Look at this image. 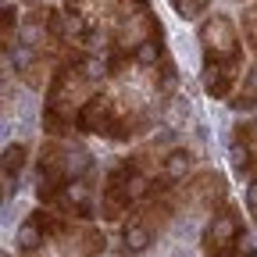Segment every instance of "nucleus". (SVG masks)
<instances>
[{
	"instance_id": "1",
	"label": "nucleus",
	"mask_w": 257,
	"mask_h": 257,
	"mask_svg": "<svg viewBox=\"0 0 257 257\" xmlns=\"http://www.w3.org/2000/svg\"><path fill=\"white\" fill-rule=\"evenodd\" d=\"M200 43H204V61H221V64H232V68H243V43L229 15H211L200 25Z\"/></svg>"
},
{
	"instance_id": "2",
	"label": "nucleus",
	"mask_w": 257,
	"mask_h": 257,
	"mask_svg": "<svg viewBox=\"0 0 257 257\" xmlns=\"http://www.w3.org/2000/svg\"><path fill=\"white\" fill-rule=\"evenodd\" d=\"M243 239V214L236 207H221L204 229V257H229L232 246Z\"/></svg>"
},
{
	"instance_id": "3",
	"label": "nucleus",
	"mask_w": 257,
	"mask_h": 257,
	"mask_svg": "<svg viewBox=\"0 0 257 257\" xmlns=\"http://www.w3.org/2000/svg\"><path fill=\"white\" fill-rule=\"evenodd\" d=\"M225 175L218 172H200L193 175L186 186H179V204H197L204 211H214L218 204H225Z\"/></svg>"
},
{
	"instance_id": "4",
	"label": "nucleus",
	"mask_w": 257,
	"mask_h": 257,
	"mask_svg": "<svg viewBox=\"0 0 257 257\" xmlns=\"http://www.w3.org/2000/svg\"><path fill=\"white\" fill-rule=\"evenodd\" d=\"M64 218H79V221H89L93 218V186L89 179H75L68 182V189L61 193V200L54 204Z\"/></svg>"
},
{
	"instance_id": "5",
	"label": "nucleus",
	"mask_w": 257,
	"mask_h": 257,
	"mask_svg": "<svg viewBox=\"0 0 257 257\" xmlns=\"http://www.w3.org/2000/svg\"><path fill=\"white\" fill-rule=\"evenodd\" d=\"M239 68L232 64H221V61H204V89L214 96V100H225L232 96V82H236Z\"/></svg>"
},
{
	"instance_id": "6",
	"label": "nucleus",
	"mask_w": 257,
	"mask_h": 257,
	"mask_svg": "<svg viewBox=\"0 0 257 257\" xmlns=\"http://www.w3.org/2000/svg\"><path fill=\"white\" fill-rule=\"evenodd\" d=\"M121 239H125V257H133V253H143L154 239V232L147 229V225H140L136 218H128L121 225Z\"/></svg>"
},
{
	"instance_id": "7",
	"label": "nucleus",
	"mask_w": 257,
	"mask_h": 257,
	"mask_svg": "<svg viewBox=\"0 0 257 257\" xmlns=\"http://www.w3.org/2000/svg\"><path fill=\"white\" fill-rule=\"evenodd\" d=\"M189 165H193L189 150H168L165 161H161V175H165L168 182H182L186 172H189Z\"/></svg>"
},
{
	"instance_id": "8",
	"label": "nucleus",
	"mask_w": 257,
	"mask_h": 257,
	"mask_svg": "<svg viewBox=\"0 0 257 257\" xmlns=\"http://www.w3.org/2000/svg\"><path fill=\"white\" fill-rule=\"evenodd\" d=\"M154 86H157V96H172L175 86H179V68H175V61L168 54L161 57V64L154 68Z\"/></svg>"
},
{
	"instance_id": "9",
	"label": "nucleus",
	"mask_w": 257,
	"mask_h": 257,
	"mask_svg": "<svg viewBox=\"0 0 257 257\" xmlns=\"http://www.w3.org/2000/svg\"><path fill=\"white\" fill-rule=\"evenodd\" d=\"M72 243H75V253H79V257H100L104 246H107L104 232H96V229H82V232H75Z\"/></svg>"
},
{
	"instance_id": "10",
	"label": "nucleus",
	"mask_w": 257,
	"mask_h": 257,
	"mask_svg": "<svg viewBox=\"0 0 257 257\" xmlns=\"http://www.w3.org/2000/svg\"><path fill=\"white\" fill-rule=\"evenodd\" d=\"M47 243V236H43V229H40V225L36 221H22V229H18V246L25 250V253H36L40 246Z\"/></svg>"
},
{
	"instance_id": "11",
	"label": "nucleus",
	"mask_w": 257,
	"mask_h": 257,
	"mask_svg": "<svg viewBox=\"0 0 257 257\" xmlns=\"http://www.w3.org/2000/svg\"><path fill=\"white\" fill-rule=\"evenodd\" d=\"M25 154H29L25 143H11L4 150V179H18V172L25 168Z\"/></svg>"
},
{
	"instance_id": "12",
	"label": "nucleus",
	"mask_w": 257,
	"mask_h": 257,
	"mask_svg": "<svg viewBox=\"0 0 257 257\" xmlns=\"http://www.w3.org/2000/svg\"><path fill=\"white\" fill-rule=\"evenodd\" d=\"M15 29H18V11L8 4L4 11H0V40H4V54H11V47H15Z\"/></svg>"
},
{
	"instance_id": "13",
	"label": "nucleus",
	"mask_w": 257,
	"mask_h": 257,
	"mask_svg": "<svg viewBox=\"0 0 257 257\" xmlns=\"http://www.w3.org/2000/svg\"><path fill=\"white\" fill-rule=\"evenodd\" d=\"M207 4H211V0H172V8H175L182 18H197V15H204Z\"/></svg>"
},
{
	"instance_id": "14",
	"label": "nucleus",
	"mask_w": 257,
	"mask_h": 257,
	"mask_svg": "<svg viewBox=\"0 0 257 257\" xmlns=\"http://www.w3.org/2000/svg\"><path fill=\"white\" fill-rule=\"evenodd\" d=\"M243 32H246V43L257 50V4H250L243 11Z\"/></svg>"
},
{
	"instance_id": "15",
	"label": "nucleus",
	"mask_w": 257,
	"mask_h": 257,
	"mask_svg": "<svg viewBox=\"0 0 257 257\" xmlns=\"http://www.w3.org/2000/svg\"><path fill=\"white\" fill-rule=\"evenodd\" d=\"M229 257H257V243H253V239L243 232V239L232 246V253H229Z\"/></svg>"
},
{
	"instance_id": "16",
	"label": "nucleus",
	"mask_w": 257,
	"mask_h": 257,
	"mask_svg": "<svg viewBox=\"0 0 257 257\" xmlns=\"http://www.w3.org/2000/svg\"><path fill=\"white\" fill-rule=\"evenodd\" d=\"M246 207H250V214L257 218V179H253L250 189H246Z\"/></svg>"
},
{
	"instance_id": "17",
	"label": "nucleus",
	"mask_w": 257,
	"mask_h": 257,
	"mask_svg": "<svg viewBox=\"0 0 257 257\" xmlns=\"http://www.w3.org/2000/svg\"><path fill=\"white\" fill-rule=\"evenodd\" d=\"M25 4H40V0H25Z\"/></svg>"
}]
</instances>
